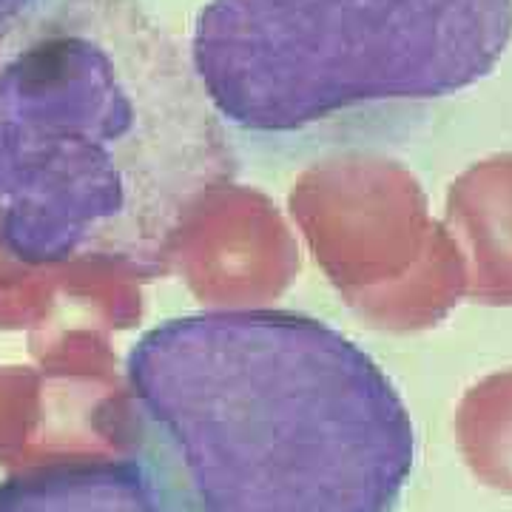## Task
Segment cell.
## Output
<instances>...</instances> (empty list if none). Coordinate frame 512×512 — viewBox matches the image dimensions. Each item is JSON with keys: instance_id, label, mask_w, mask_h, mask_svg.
<instances>
[{"instance_id": "1", "label": "cell", "mask_w": 512, "mask_h": 512, "mask_svg": "<svg viewBox=\"0 0 512 512\" xmlns=\"http://www.w3.org/2000/svg\"><path fill=\"white\" fill-rule=\"evenodd\" d=\"M234 171L183 46L137 0H52L0 32V245L151 265Z\"/></svg>"}, {"instance_id": "5", "label": "cell", "mask_w": 512, "mask_h": 512, "mask_svg": "<svg viewBox=\"0 0 512 512\" xmlns=\"http://www.w3.org/2000/svg\"><path fill=\"white\" fill-rule=\"evenodd\" d=\"M52 0H0V32L12 29L23 18L35 15L37 9L49 6Z\"/></svg>"}, {"instance_id": "2", "label": "cell", "mask_w": 512, "mask_h": 512, "mask_svg": "<svg viewBox=\"0 0 512 512\" xmlns=\"http://www.w3.org/2000/svg\"><path fill=\"white\" fill-rule=\"evenodd\" d=\"M126 376L137 464L165 512H396L413 473L396 387L305 313L168 319Z\"/></svg>"}, {"instance_id": "4", "label": "cell", "mask_w": 512, "mask_h": 512, "mask_svg": "<svg viewBox=\"0 0 512 512\" xmlns=\"http://www.w3.org/2000/svg\"><path fill=\"white\" fill-rule=\"evenodd\" d=\"M0 512H165L137 461H57L0 484Z\"/></svg>"}, {"instance_id": "3", "label": "cell", "mask_w": 512, "mask_h": 512, "mask_svg": "<svg viewBox=\"0 0 512 512\" xmlns=\"http://www.w3.org/2000/svg\"><path fill=\"white\" fill-rule=\"evenodd\" d=\"M512 0H208L188 57L228 128L293 137L493 72Z\"/></svg>"}]
</instances>
